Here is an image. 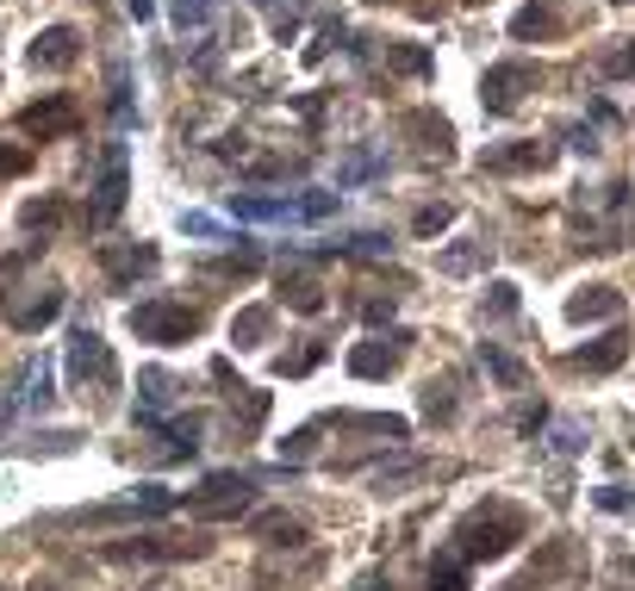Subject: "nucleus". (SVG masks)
I'll list each match as a JSON object with an SVG mask.
<instances>
[{
  "label": "nucleus",
  "instance_id": "33",
  "mask_svg": "<svg viewBox=\"0 0 635 591\" xmlns=\"http://www.w3.org/2000/svg\"><path fill=\"white\" fill-rule=\"evenodd\" d=\"M511 311H518V286L492 281V286H486V318H511Z\"/></svg>",
  "mask_w": 635,
  "mask_h": 591
},
{
  "label": "nucleus",
  "instance_id": "24",
  "mask_svg": "<svg viewBox=\"0 0 635 591\" xmlns=\"http://www.w3.org/2000/svg\"><path fill=\"white\" fill-rule=\"evenodd\" d=\"M137 386H144V411H162V405H174L181 393H188V386L174 380V374H162V367H144Z\"/></svg>",
  "mask_w": 635,
  "mask_h": 591
},
{
  "label": "nucleus",
  "instance_id": "36",
  "mask_svg": "<svg viewBox=\"0 0 635 591\" xmlns=\"http://www.w3.org/2000/svg\"><path fill=\"white\" fill-rule=\"evenodd\" d=\"M311 442H318V423H306V430H293V436L281 442V455H287V461H306V455H311Z\"/></svg>",
  "mask_w": 635,
  "mask_h": 591
},
{
  "label": "nucleus",
  "instance_id": "7",
  "mask_svg": "<svg viewBox=\"0 0 635 591\" xmlns=\"http://www.w3.org/2000/svg\"><path fill=\"white\" fill-rule=\"evenodd\" d=\"M250 498H256V479H243V474H212L200 492H188V511H193V516H237V511H250Z\"/></svg>",
  "mask_w": 635,
  "mask_h": 591
},
{
  "label": "nucleus",
  "instance_id": "19",
  "mask_svg": "<svg viewBox=\"0 0 635 591\" xmlns=\"http://www.w3.org/2000/svg\"><path fill=\"white\" fill-rule=\"evenodd\" d=\"M405 132H418V137H423V156H436V162H449V156H455V132H449L443 118L411 113V118H405Z\"/></svg>",
  "mask_w": 635,
  "mask_h": 591
},
{
  "label": "nucleus",
  "instance_id": "9",
  "mask_svg": "<svg viewBox=\"0 0 635 591\" xmlns=\"http://www.w3.org/2000/svg\"><path fill=\"white\" fill-rule=\"evenodd\" d=\"M405 343H411L405 330H393V337H374V343H355V349H349V374H355V380H386V374L399 367Z\"/></svg>",
  "mask_w": 635,
  "mask_h": 591
},
{
  "label": "nucleus",
  "instance_id": "17",
  "mask_svg": "<svg viewBox=\"0 0 635 591\" xmlns=\"http://www.w3.org/2000/svg\"><path fill=\"white\" fill-rule=\"evenodd\" d=\"M281 299H287L293 311H325V286H318V274L311 268H293V274H281Z\"/></svg>",
  "mask_w": 635,
  "mask_h": 591
},
{
  "label": "nucleus",
  "instance_id": "35",
  "mask_svg": "<svg viewBox=\"0 0 635 591\" xmlns=\"http://www.w3.org/2000/svg\"><path fill=\"white\" fill-rule=\"evenodd\" d=\"M449 225H455V206H423L418 218H411L418 237H436V230H449Z\"/></svg>",
  "mask_w": 635,
  "mask_h": 591
},
{
  "label": "nucleus",
  "instance_id": "25",
  "mask_svg": "<svg viewBox=\"0 0 635 591\" xmlns=\"http://www.w3.org/2000/svg\"><path fill=\"white\" fill-rule=\"evenodd\" d=\"M337 423L343 430H367V436H393V442H405V430H411L405 418H381V411H337Z\"/></svg>",
  "mask_w": 635,
  "mask_h": 591
},
{
  "label": "nucleus",
  "instance_id": "11",
  "mask_svg": "<svg viewBox=\"0 0 635 591\" xmlns=\"http://www.w3.org/2000/svg\"><path fill=\"white\" fill-rule=\"evenodd\" d=\"M81 57V32L76 25H50V32H38V44H32V69H76Z\"/></svg>",
  "mask_w": 635,
  "mask_h": 591
},
{
  "label": "nucleus",
  "instance_id": "20",
  "mask_svg": "<svg viewBox=\"0 0 635 591\" xmlns=\"http://www.w3.org/2000/svg\"><path fill=\"white\" fill-rule=\"evenodd\" d=\"M237 218H256V225H274V218H299V200H256V193H231Z\"/></svg>",
  "mask_w": 635,
  "mask_h": 591
},
{
  "label": "nucleus",
  "instance_id": "8",
  "mask_svg": "<svg viewBox=\"0 0 635 591\" xmlns=\"http://www.w3.org/2000/svg\"><path fill=\"white\" fill-rule=\"evenodd\" d=\"M530 88H536V69H530V62H499V69H486V81H480V106L486 113H511Z\"/></svg>",
  "mask_w": 635,
  "mask_h": 591
},
{
  "label": "nucleus",
  "instance_id": "32",
  "mask_svg": "<svg viewBox=\"0 0 635 591\" xmlns=\"http://www.w3.org/2000/svg\"><path fill=\"white\" fill-rule=\"evenodd\" d=\"M443 274H474L480 268V243H455V249H443Z\"/></svg>",
  "mask_w": 635,
  "mask_h": 591
},
{
  "label": "nucleus",
  "instance_id": "38",
  "mask_svg": "<svg viewBox=\"0 0 635 591\" xmlns=\"http://www.w3.org/2000/svg\"><path fill=\"white\" fill-rule=\"evenodd\" d=\"M362 318H367V325H386V318H393V293H386V299H381V293L362 299Z\"/></svg>",
  "mask_w": 635,
  "mask_h": 591
},
{
  "label": "nucleus",
  "instance_id": "21",
  "mask_svg": "<svg viewBox=\"0 0 635 591\" xmlns=\"http://www.w3.org/2000/svg\"><path fill=\"white\" fill-rule=\"evenodd\" d=\"M511 32L518 38H555L560 32V13H555V0H530L518 20H511Z\"/></svg>",
  "mask_w": 635,
  "mask_h": 591
},
{
  "label": "nucleus",
  "instance_id": "23",
  "mask_svg": "<svg viewBox=\"0 0 635 591\" xmlns=\"http://www.w3.org/2000/svg\"><path fill=\"white\" fill-rule=\"evenodd\" d=\"M480 362L492 367V380L504 386V393H523L530 386V367L518 362V355H504V349H492V343H480Z\"/></svg>",
  "mask_w": 635,
  "mask_h": 591
},
{
  "label": "nucleus",
  "instance_id": "31",
  "mask_svg": "<svg viewBox=\"0 0 635 591\" xmlns=\"http://www.w3.org/2000/svg\"><path fill=\"white\" fill-rule=\"evenodd\" d=\"M598 76H611V81L635 76V44L623 38V44H611V50H598Z\"/></svg>",
  "mask_w": 635,
  "mask_h": 591
},
{
  "label": "nucleus",
  "instance_id": "40",
  "mask_svg": "<svg viewBox=\"0 0 635 591\" xmlns=\"http://www.w3.org/2000/svg\"><path fill=\"white\" fill-rule=\"evenodd\" d=\"M542 423H548V411H542V405H523V411H518V430H523V436H536Z\"/></svg>",
  "mask_w": 635,
  "mask_h": 591
},
{
  "label": "nucleus",
  "instance_id": "43",
  "mask_svg": "<svg viewBox=\"0 0 635 591\" xmlns=\"http://www.w3.org/2000/svg\"><path fill=\"white\" fill-rule=\"evenodd\" d=\"M32 591H57V586H32Z\"/></svg>",
  "mask_w": 635,
  "mask_h": 591
},
{
  "label": "nucleus",
  "instance_id": "28",
  "mask_svg": "<svg viewBox=\"0 0 635 591\" xmlns=\"http://www.w3.org/2000/svg\"><path fill=\"white\" fill-rule=\"evenodd\" d=\"M430 591H467V560H462V554L430 560Z\"/></svg>",
  "mask_w": 635,
  "mask_h": 591
},
{
  "label": "nucleus",
  "instance_id": "42",
  "mask_svg": "<svg viewBox=\"0 0 635 591\" xmlns=\"http://www.w3.org/2000/svg\"><path fill=\"white\" fill-rule=\"evenodd\" d=\"M355 591H393V586H386L381 572H367V579H362V586H355Z\"/></svg>",
  "mask_w": 635,
  "mask_h": 591
},
{
  "label": "nucleus",
  "instance_id": "34",
  "mask_svg": "<svg viewBox=\"0 0 635 591\" xmlns=\"http://www.w3.org/2000/svg\"><path fill=\"white\" fill-rule=\"evenodd\" d=\"M318 362H325V349H318V343H306V349H299V355H281V362H274V367H281V380H293V374H311V367H318Z\"/></svg>",
  "mask_w": 635,
  "mask_h": 591
},
{
  "label": "nucleus",
  "instance_id": "15",
  "mask_svg": "<svg viewBox=\"0 0 635 591\" xmlns=\"http://www.w3.org/2000/svg\"><path fill=\"white\" fill-rule=\"evenodd\" d=\"M250 535H256V542H269V548H299V542H306V523L287 516V511H256Z\"/></svg>",
  "mask_w": 635,
  "mask_h": 591
},
{
  "label": "nucleus",
  "instance_id": "37",
  "mask_svg": "<svg viewBox=\"0 0 635 591\" xmlns=\"http://www.w3.org/2000/svg\"><path fill=\"white\" fill-rule=\"evenodd\" d=\"M598 511H635L630 486H598Z\"/></svg>",
  "mask_w": 635,
  "mask_h": 591
},
{
  "label": "nucleus",
  "instance_id": "12",
  "mask_svg": "<svg viewBox=\"0 0 635 591\" xmlns=\"http://www.w3.org/2000/svg\"><path fill=\"white\" fill-rule=\"evenodd\" d=\"M125 193H132L125 150H113V156H106V174H100V200H94V212H88V225H106V218H118V212H125Z\"/></svg>",
  "mask_w": 635,
  "mask_h": 591
},
{
  "label": "nucleus",
  "instance_id": "10",
  "mask_svg": "<svg viewBox=\"0 0 635 591\" xmlns=\"http://www.w3.org/2000/svg\"><path fill=\"white\" fill-rule=\"evenodd\" d=\"M100 268H106L113 286H132L137 274L156 268V243H100Z\"/></svg>",
  "mask_w": 635,
  "mask_h": 591
},
{
  "label": "nucleus",
  "instance_id": "27",
  "mask_svg": "<svg viewBox=\"0 0 635 591\" xmlns=\"http://www.w3.org/2000/svg\"><path fill=\"white\" fill-rule=\"evenodd\" d=\"M386 69H393V76H430V50H418V44H386Z\"/></svg>",
  "mask_w": 635,
  "mask_h": 591
},
{
  "label": "nucleus",
  "instance_id": "16",
  "mask_svg": "<svg viewBox=\"0 0 635 591\" xmlns=\"http://www.w3.org/2000/svg\"><path fill=\"white\" fill-rule=\"evenodd\" d=\"M623 355H630V337H623V330H604L598 343H586L574 355V367H586V374H611V367H623Z\"/></svg>",
  "mask_w": 635,
  "mask_h": 591
},
{
  "label": "nucleus",
  "instance_id": "13",
  "mask_svg": "<svg viewBox=\"0 0 635 591\" xmlns=\"http://www.w3.org/2000/svg\"><path fill=\"white\" fill-rule=\"evenodd\" d=\"M555 150L536 144V137H523V144H504V150H486V169L492 174H530V169H548Z\"/></svg>",
  "mask_w": 635,
  "mask_h": 591
},
{
  "label": "nucleus",
  "instance_id": "2",
  "mask_svg": "<svg viewBox=\"0 0 635 591\" xmlns=\"http://www.w3.org/2000/svg\"><path fill=\"white\" fill-rule=\"evenodd\" d=\"M200 311L181 306V299H144V306H132V337L137 343H188V337H200Z\"/></svg>",
  "mask_w": 635,
  "mask_h": 591
},
{
  "label": "nucleus",
  "instance_id": "18",
  "mask_svg": "<svg viewBox=\"0 0 635 591\" xmlns=\"http://www.w3.org/2000/svg\"><path fill=\"white\" fill-rule=\"evenodd\" d=\"M560 567H567V542H548V548H542V560H530V567L511 579V591H542L548 579H560Z\"/></svg>",
  "mask_w": 635,
  "mask_h": 591
},
{
  "label": "nucleus",
  "instance_id": "14",
  "mask_svg": "<svg viewBox=\"0 0 635 591\" xmlns=\"http://www.w3.org/2000/svg\"><path fill=\"white\" fill-rule=\"evenodd\" d=\"M567 318L574 325H604V318H623V293L616 286H579L567 299Z\"/></svg>",
  "mask_w": 635,
  "mask_h": 591
},
{
  "label": "nucleus",
  "instance_id": "29",
  "mask_svg": "<svg viewBox=\"0 0 635 591\" xmlns=\"http://www.w3.org/2000/svg\"><path fill=\"white\" fill-rule=\"evenodd\" d=\"M423 418H430V423L455 418V380H430V386H423Z\"/></svg>",
  "mask_w": 635,
  "mask_h": 591
},
{
  "label": "nucleus",
  "instance_id": "30",
  "mask_svg": "<svg viewBox=\"0 0 635 591\" xmlns=\"http://www.w3.org/2000/svg\"><path fill=\"white\" fill-rule=\"evenodd\" d=\"M63 218H69V206H63L57 193H44V200H32V206H25V225L38 230V237H44V230H57Z\"/></svg>",
  "mask_w": 635,
  "mask_h": 591
},
{
  "label": "nucleus",
  "instance_id": "5",
  "mask_svg": "<svg viewBox=\"0 0 635 591\" xmlns=\"http://www.w3.org/2000/svg\"><path fill=\"white\" fill-rule=\"evenodd\" d=\"M212 554L206 535H132V542H106V560H200Z\"/></svg>",
  "mask_w": 635,
  "mask_h": 591
},
{
  "label": "nucleus",
  "instance_id": "1",
  "mask_svg": "<svg viewBox=\"0 0 635 591\" xmlns=\"http://www.w3.org/2000/svg\"><path fill=\"white\" fill-rule=\"evenodd\" d=\"M523 530H530V516L518 511V504H480L474 516H462V530H455V554L462 560H499L504 548H518Z\"/></svg>",
  "mask_w": 635,
  "mask_h": 591
},
{
  "label": "nucleus",
  "instance_id": "39",
  "mask_svg": "<svg viewBox=\"0 0 635 591\" xmlns=\"http://www.w3.org/2000/svg\"><path fill=\"white\" fill-rule=\"evenodd\" d=\"M32 169V150H7V144H0V174H25Z\"/></svg>",
  "mask_w": 635,
  "mask_h": 591
},
{
  "label": "nucleus",
  "instance_id": "6",
  "mask_svg": "<svg viewBox=\"0 0 635 591\" xmlns=\"http://www.w3.org/2000/svg\"><path fill=\"white\" fill-rule=\"evenodd\" d=\"M76 125H81V106L69 94H44L20 113V132L32 137V144H57V137H69Z\"/></svg>",
  "mask_w": 635,
  "mask_h": 591
},
{
  "label": "nucleus",
  "instance_id": "22",
  "mask_svg": "<svg viewBox=\"0 0 635 591\" xmlns=\"http://www.w3.org/2000/svg\"><path fill=\"white\" fill-rule=\"evenodd\" d=\"M269 330H274V311L269 306H243L231 318V343L237 349H256V343H269Z\"/></svg>",
  "mask_w": 635,
  "mask_h": 591
},
{
  "label": "nucleus",
  "instance_id": "26",
  "mask_svg": "<svg viewBox=\"0 0 635 591\" xmlns=\"http://www.w3.org/2000/svg\"><path fill=\"white\" fill-rule=\"evenodd\" d=\"M206 274H218V281H256V274H262V255H256V249H237V255H218Z\"/></svg>",
  "mask_w": 635,
  "mask_h": 591
},
{
  "label": "nucleus",
  "instance_id": "3",
  "mask_svg": "<svg viewBox=\"0 0 635 591\" xmlns=\"http://www.w3.org/2000/svg\"><path fill=\"white\" fill-rule=\"evenodd\" d=\"M69 380L81 393H118V362H113V343L94 337V330H76V343H69Z\"/></svg>",
  "mask_w": 635,
  "mask_h": 591
},
{
  "label": "nucleus",
  "instance_id": "4",
  "mask_svg": "<svg viewBox=\"0 0 635 591\" xmlns=\"http://www.w3.org/2000/svg\"><path fill=\"white\" fill-rule=\"evenodd\" d=\"M57 311H63V286H13V293H0V318L20 337H38L44 325H57Z\"/></svg>",
  "mask_w": 635,
  "mask_h": 591
},
{
  "label": "nucleus",
  "instance_id": "41",
  "mask_svg": "<svg viewBox=\"0 0 635 591\" xmlns=\"http://www.w3.org/2000/svg\"><path fill=\"white\" fill-rule=\"evenodd\" d=\"M555 448H560V455H574V448H579V430H574V423H560V430H555Z\"/></svg>",
  "mask_w": 635,
  "mask_h": 591
}]
</instances>
